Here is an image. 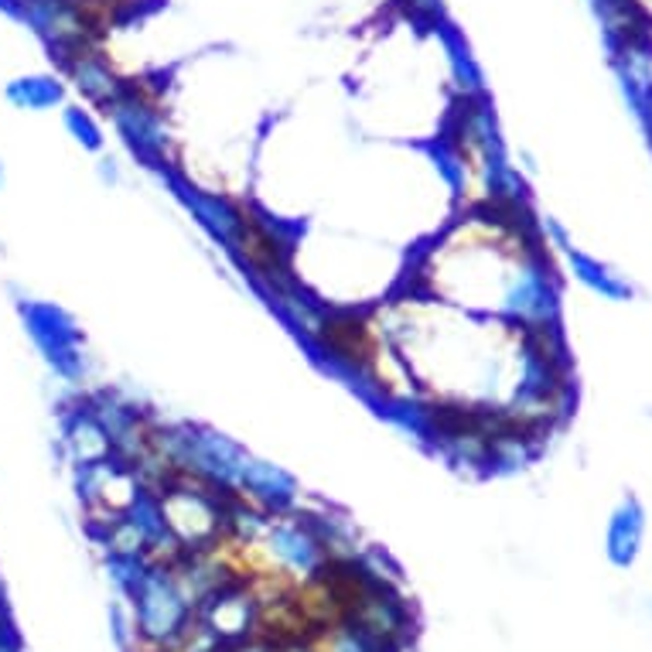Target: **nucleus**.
I'll return each mask as SVG.
<instances>
[{
  "instance_id": "2",
  "label": "nucleus",
  "mask_w": 652,
  "mask_h": 652,
  "mask_svg": "<svg viewBox=\"0 0 652 652\" xmlns=\"http://www.w3.org/2000/svg\"><path fill=\"white\" fill-rule=\"evenodd\" d=\"M11 99L21 102L28 110H45V107H58L65 99V83L58 76H24L18 83H11Z\"/></svg>"
},
{
  "instance_id": "1",
  "label": "nucleus",
  "mask_w": 652,
  "mask_h": 652,
  "mask_svg": "<svg viewBox=\"0 0 652 652\" xmlns=\"http://www.w3.org/2000/svg\"><path fill=\"white\" fill-rule=\"evenodd\" d=\"M127 598L133 605L137 642L151 652H167L195 622V601L185 595L167 561H151Z\"/></svg>"
}]
</instances>
